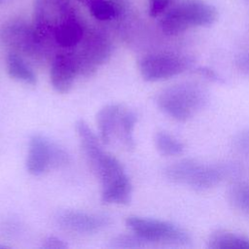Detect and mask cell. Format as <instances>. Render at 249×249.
<instances>
[{
	"label": "cell",
	"mask_w": 249,
	"mask_h": 249,
	"mask_svg": "<svg viewBox=\"0 0 249 249\" xmlns=\"http://www.w3.org/2000/svg\"><path fill=\"white\" fill-rule=\"evenodd\" d=\"M156 103L170 118L186 122L206 106L208 93L197 84L181 83L165 88L159 92Z\"/></svg>",
	"instance_id": "cell-1"
},
{
	"label": "cell",
	"mask_w": 249,
	"mask_h": 249,
	"mask_svg": "<svg viewBox=\"0 0 249 249\" xmlns=\"http://www.w3.org/2000/svg\"><path fill=\"white\" fill-rule=\"evenodd\" d=\"M216 8L202 0H186L168 10L160 21L168 36L183 33L190 27L209 26L217 18Z\"/></svg>",
	"instance_id": "cell-2"
},
{
	"label": "cell",
	"mask_w": 249,
	"mask_h": 249,
	"mask_svg": "<svg viewBox=\"0 0 249 249\" xmlns=\"http://www.w3.org/2000/svg\"><path fill=\"white\" fill-rule=\"evenodd\" d=\"M230 172L228 166L204 163L196 160H182L164 169L165 177L177 184L203 191L218 185Z\"/></svg>",
	"instance_id": "cell-3"
},
{
	"label": "cell",
	"mask_w": 249,
	"mask_h": 249,
	"mask_svg": "<svg viewBox=\"0 0 249 249\" xmlns=\"http://www.w3.org/2000/svg\"><path fill=\"white\" fill-rule=\"evenodd\" d=\"M127 228L149 244L162 243L187 246L191 243L190 234L179 226L159 219L129 216L125 220Z\"/></svg>",
	"instance_id": "cell-4"
},
{
	"label": "cell",
	"mask_w": 249,
	"mask_h": 249,
	"mask_svg": "<svg viewBox=\"0 0 249 249\" xmlns=\"http://www.w3.org/2000/svg\"><path fill=\"white\" fill-rule=\"evenodd\" d=\"M69 162L67 152L41 133H34L28 142L26 169L34 175L44 174L51 168H59Z\"/></svg>",
	"instance_id": "cell-5"
},
{
	"label": "cell",
	"mask_w": 249,
	"mask_h": 249,
	"mask_svg": "<svg viewBox=\"0 0 249 249\" xmlns=\"http://www.w3.org/2000/svg\"><path fill=\"white\" fill-rule=\"evenodd\" d=\"M192 66V60L174 53H154L143 57L139 62L142 78L148 82L167 80L177 76Z\"/></svg>",
	"instance_id": "cell-6"
},
{
	"label": "cell",
	"mask_w": 249,
	"mask_h": 249,
	"mask_svg": "<svg viewBox=\"0 0 249 249\" xmlns=\"http://www.w3.org/2000/svg\"><path fill=\"white\" fill-rule=\"evenodd\" d=\"M81 43L80 51L73 54L78 73L84 77H90L101 64L110 58L112 46L106 37L98 33L88 35L82 39Z\"/></svg>",
	"instance_id": "cell-7"
},
{
	"label": "cell",
	"mask_w": 249,
	"mask_h": 249,
	"mask_svg": "<svg viewBox=\"0 0 249 249\" xmlns=\"http://www.w3.org/2000/svg\"><path fill=\"white\" fill-rule=\"evenodd\" d=\"M55 220L60 228L80 234H94L112 224V219L108 215L74 209L60 211Z\"/></svg>",
	"instance_id": "cell-8"
},
{
	"label": "cell",
	"mask_w": 249,
	"mask_h": 249,
	"mask_svg": "<svg viewBox=\"0 0 249 249\" xmlns=\"http://www.w3.org/2000/svg\"><path fill=\"white\" fill-rule=\"evenodd\" d=\"M3 40L17 53L39 57L42 45L35 30L32 31L25 26L11 25L3 31Z\"/></svg>",
	"instance_id": "cell-9"
},
{
	"label": "cell",
	"mask_w": 249,
	"mask_h": 249,
	"mask_svg": "<svg viewBox=\"0 0 249 249\" xmlns=\"http://www.w3.org/2000/svg\"><path fill=\"white\" fill-rule=\"evenodd\" d=\"M78 74L77 63L72 53H59L53 57L50 78L55 91L59 93L68 92Z\"/></svg>",
	"instance_id": "cell-10"
},
{
	"label": "cell",
	"mask_w": 249,
	"mask_h": 249,
	"mask_svg": "<svg viewBox=\"0 0 249 249\" xmlns=\"http://www.w3.org/2000/svg\"><path fill=\"white\" fill-rule=\"evenodd\" d=\"M75 126L84 155L94 172L107 153L102 149L99 139L84 120H78Z\"/></svg>",
	"instance_id": "cell-11"
},
{
	"label": "cell",
	"mask_w": 249,
	"mask_h": 249,
	"mask_svg": "<svg viewBox=\"0 0 249 249\" xmlns=\"http://www.w3.org/2000/svg\"><path fill=\"white\" fill-rule=\"evenodd\" d=\"M53 38L62 48H73L84 38V28L75 18L67 16L53 26Z\"/></svg>",
	"instance_id": "cell-12"
},
{
	"label": "cell",
	"mask_w": 249,
	"mask_h": 249,
	"mask_svg": "<svg viewBox=\"0 0 249 249\" xmlns=\"http://www.w3.org/2000/svg\"><path fill=\"white\" fill-rule=\"evenodd\" d=\"M122 113L120 104H108L101 108L96 115V123L100 140L104 144L112 141L113 135L117 132L119 121Z\"/></svg>",
	"instance_id": "cell-13"
},
{
	"label": "cell",
	"mask_w": 249,
	"mask_h": 249,
	"mask_svg": "<svg viewBox=\"0 0 249 249\" xmlns=\"http://www.w3.org/2000/svg\"><path fill=\"white\" fill-rule=\"evenodd\" d=\"M209 249H249V238L228 231L212 232L207 240Z\"/></svg>",
	"instance_id": "cell-14"
},
{
	"label": "cell",
	"mask_w": 249,
	"mask_h": 249,
	"mask_svg": "<svg viewBox=\"0 0 249 249\" xmlns=\"http://www.w3.org/2000/svg\"><path fill=\"white\" fill-rule=\"evenodd\" d=\"M6 68L9 76L18 82L28 85H35L37 82V77L33 69L15 52H12L7 55Z\"/></svg>",
	"instance_id": "cell-15"
},
{
	"label": "cell",
	"mask_w": 249,
	"mask_h": 249,
	"mask_svg": "<svg viewBox=\"0 0 249 249\" xmlns=\"http://www.w3.org/2000/svg\"><path fill=\"white\" fill-rule=\"evenodd\" d=\"M136 121L137 116L133 111H122L117 131L119 130V136L123 144L129 150H132L135 147L133 130Z\"/></svg>",
	"instance_id": "cell-16"
},
{
	"label": "cell",
	"mask_w": 249,
	"mask_h": 249,
	"mask_svg": "<svg viewBox=\"0 0 249 249\" xmlns=\"http://www.w3.org/2000/svg\"><path fill=\"white\" fill-rule=\"evenodd\" d=\"M154 141L158 152L162 156H177L184 151V144L166 131H158Z\"/></svg>",
	"instance_id": "cell-17"
},
{
	"label": "cell",
	"mask_w": 249,
	"mask_h": 249,
	"mask_svg": "<svg viewBox=\"0 0 249 249\" xmlns=\"http://www.w3.org/2000/svg\"><path fill=\"white\" fill-rule=\"evenodd\" d=\"M228 199L234 209L249 214V183L233 184L229 189Z\"/></svg>",
	"instance_id": "cell-18"
},
{
	"label": "cell",
	"mask_w": 249,
	"mask_h": 249,
	"mask_svg": "<svg viewBox=\"0 0 249 249\" xmlns=\"http://www.w3.org/2000/svg\"><path fill=\"white\" fill-rule=\"evenodd\" d=\"M89 8L91 15L99 20H110L118 14L117 7L111 0H89Z\"/></svg>",
	"instance_id": "cell-19"
},
{
	"label": "cell",
	"mask_w": 249,
	"mask_h": 249,
	"mask_svg": "<svg viewBox=\"0 0 249 249\" xmlns=\"http://www.w3.org/2000/svg\"><path fill=\"white\" fill-rule=\"evenodd\" d=\"M149 243L137 234H120L110 241L112 248H140L147 246Z\"/></svg>",
	"instance_id": "cell-20"
},
{
	"label": "cell",
	"mask_w": 249,
	"mask_h": 249,
	"mask_svg": "<svg viewBox=\"0 0 249 249\" xmlns=\"http://www.w3.org/2000/svg\"><path fill=\"white\" fill-rule=\"evenodd\" d=\"M170 0H149V13L152 17H158L162 14L169 5Z\"/></svg>",
	"instance_id": "cell-21"
},
{
	"label": "cell",
	"mask_w": 249,
	"mask_h": 249,
	"mask_svg": "<svg viewBox=\"0 0 249 249\" xmlns=\"http://www.w3.org/2000/svg\"><path fill=\"white\" fill-rule=\"evenodd\" d=\"M68 245L64 240L53 235L46 237L42 243L43 249H66Z\"/></svg>",
	"instance_id": "cell-22"
},
{
	"label": "cell",
	"mask_w": 249,
	"mask_h": 249,
	"mask_svg": "<svg viewBox=\"0 0 249 249\" xmlns=\"http://www.w3.org/2000/svg\"><path fill=\"white\" fill-rule=\"evenodd\" d=\"M235 66L241 72L249 75V53L239 54L235 58Z\"/></svg>",
	"instance_id": "cell-23"
},
{
	"label": "cell",
	"mask_w": 249,
	"mask_h": 249,
	"mask_svg": "<svg viewBox=\"0 0 249 249\" xmlns=\"http://www.w3.org/2000/svg\"><path fill=\"white\" fill-rule=\"evenodd\" d=\"M201 74H203L204 76H206L207 78L211 79V80H214V81H219V78L218 76L215 74V72H213L211 69H207V68H200L198 70Z\"/></svg>",
	"instance_id": "cell-24"
}]
</instances>
